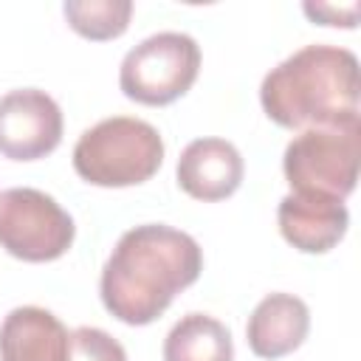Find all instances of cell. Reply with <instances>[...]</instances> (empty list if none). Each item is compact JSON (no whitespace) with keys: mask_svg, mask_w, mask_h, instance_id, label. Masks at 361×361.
<instances>
[{"mask_svg":"<svg viewBox=\"0 0 361 361\" xmlns=\"http://www.w3.org/2000/svg\"><path fill=\"white\" fill-rule=\"evenodd\" d=\"M68 330L45 307H14L0 324V361H68Z\"/></svg>","mask_w":361,"mask_h":361,"instance_id":"30bf717a","label":"cell"},{"mask_svg":"<svg viewBox=\"0 0 361 361\" xmlns=\"http://www.w3.org/2000/svg\"><path fill=\"white\" fill-rule=\"evenodd\" d=\"M200 48L189 34L158 31L127 51L118 71V85L127 99L149 107L180 99L197 79Z\"/></svg>","mask_w":361,"mask_h":361,"instance_id":"5b68a950","label":"cell"},{"mask_svg":"<svg viewBox=\"0 0 361 361\" xmlns=\"http://www.w3.org/2000/svg\"><path fill=\"white\" fill-rule=\"evenodd\" d=\"M71 214L45 192L14 186L0 192V245L25 262L59 259L73 243Z\"/></svg>","mask_w":361,"mask_h":361,"instance_id":"8992f818","label":"cell"},{"mask_svg":"<svg viewBox=\"0 0 361 361\" xmlns=\"http://www.w3.org/2000/svg\"><path fill=\"white\" fill-rule=\"evenodd\" d=\"M68 25L87 39H116L127 31L133 3L130 0H65Z\"/></svg>","mask_w":361,"mask_h":361,"instance_id":"4fadbf2b","label":"cell"},{"mask_svg":"<svg viewBox=\"0 0 361 361\" xmlns=\"http://www.w3.org/2000/svg\"><path fill=\"white\" fill-rule=\"evenodd\" d=\"M68 361H127L124 347L99 327H76L68 336Z\"/></svg>","mask_w":361,"mask_h":361,"instance_id":"5bb4252c","label":"cell"},{"mask_svg":"<svg viewBox=\"0 0 361 361\" xmlns=\"http://www.w3.org/2000/svg\"><path fill=\"white\" fill-rule=\"evenodd\" d=\"M259 102L271 121L299 133L361 118L358 59L338 45H305L265 73Z\"/></svg>","mask_w":361,"mask_h":361,"instance_id":"7a4b0ae2","label":"cell"},{"mask_svg":"<svg viewBox=\"0 0 361 361\" xmlns=\"http://www.w3.org/2000/svg\"><path fill=\"white\" fill-rule=\"evenodd\" d=\"M164 161L161 133L133 116H113L85 130L73 147V169L93 186H135L149 180Z\"/></svg>","mask_w":361,"mask_h":361,"instance_id":"3957f363","label":"cell"},{"mask_svg":"<svg viewBox=\"0 0 361 361\" xmlns=\"http://www.w3.org/2000/svg\"><path fill=\"white\" fill-rule=\"evenodd\" d=\"M164 361H234L231 333L206 313H186L164 341Z\"/></svg>","mask_w":361,"mask_h":361,"instance_id":"7c38bea8","label":"cell"},{"mask_svg":"<svg viewBox=\"0 0 361 361\" xmlns=\"http://www.w3.org/2000/svg\"><path fill=\"white\" fill-rule=\"evenodd\" d=\"M361 161V118L310 127L293 135L285 147L282 169L296 195H319L344 200L358 180Z\"/></svg>","mask_w":361,"mask_h":361,"instance_id":"277c9868","label":"cell"},{"mask_svg":"<svg viewBox=\"0 0 361 361\" xmlns=\"http://www.w3.org/2000/svg\"><path fill=\"white\" fill-rule=\"evenodd\" d=\"M282 237L305 251V254H324L341 243L350 226V212L344 200L319 197V195H285L276 209Z\"/></svg>","mask_w":361,"mask_h":361,"instance_id":"9c48e42d","label":"cell"},{"mask_svg":"<svg viewBox=\"0 0 361 361\" xmlns=\"http://www.w3.org/2000/svg\"><path fill=\"white\" fill-rule=\"evenodd\" d=\"M203 271L197 240L164 223L124 231L102 268V302L124 324L155 322Z\"/></svg>","mask_w":361,"mask_h":361,"instance_id":"6da1fadb","label":"cell"},{"mask_svg":"<svg viewBox=\"0 0 361 361\" xmlns=\"http://www.w3.org/2000/svg\"><path fill=\"white\" fill-rule=\"evenodd\" d=\"M305 14L313 20V23H322V25H344V28H353L355 20H358V3H350V6H333V3H305L302 6Z\"/></svg>","mask_w":361,"mask_h":361,"instance_id":"9a60e30c","label":"cell"},{"mask_svg":"<svg viewBox=\"0 0 361 361\" xmlns=\"http://www.w3.org/2000/svg\"><path fill=\"white\" fill-rule=\"evenodd\" d=\"M62 141V110L37 87L0 96V155L11 161H37Z\"/></svg>","mask_w":361,"mask_h":361,"instance_id":"52a82bcc","label":"cell"},{"mask_svg":"<svg viewBox=\"0 0 361 361\" xmlns=\"http://www.w3.org/2000/svg\"><path fill=\"white\" fill-rule=\"evenodd\" d=\"M243 155L226 138H195L178 158V186L195 200H223L243 183Z\"/></svg>","mask_w":361,"mask_h":361,"instance_id":"ba28073f","label":"cell"},{"mask_svg":"<svg viewBox=\"0 0 361 361\" xmlns=\"http://www.w3.org/2000/svg\"><path fill=\"white\" fill-rule=\"evenodd\" d=\"M310 330V310L293 293H268L248 316V347L259 358H279L293 353Z\"/></svg>","mask_w":361,"mask_h":361,"instance_id":"8fae6325","label":"cell"}]
</instances>
